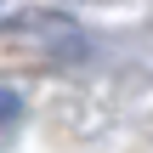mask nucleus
I'll use <instances>...</instances> for the list:
<instances>
[{
  "label": "nucleus",
  "mask_w": 153,
  "mask_h": 153,
  "mask_svg": "<svg viewBox=\"0 0 153 153\" xmlns=\"http://www.w3.org/2000/svg\"><path fill=\"white\" fill-rule=\"evenodd\" d=\"M0 40L6 45H17V51H34V57H85L91 51V40H85V28L74 23V17H62V11H11L6 23H0Z\"/></svg>",
  "instance_id": "f257e3e1"
},
{
  "label": "nucleus",
  "mask_w": 153,
  "mask_h": 153,
  "mask_svg": "<svg viewBox=\"0 0 153 153\" xmlns=\"http://www.w3.org/2000/svg\"><path fill=\"white\" fill-rule=\"evenodd\" d=\"M6 119H17V97H11V91H0V125H6Z\"/></svg>",
  "instance_id": "f03ea898"
}]
</instances>
